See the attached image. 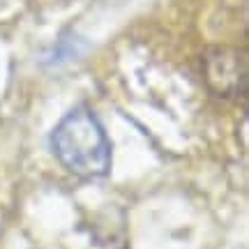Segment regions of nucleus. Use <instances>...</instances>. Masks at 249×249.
<instances>
[{"label":"nucleus","instance_id":"1","mask_svg":"<svg viewBox=\"0 0 249 249\" xmlns=\"http://www.w3.org/2000/svg\"><path fill=\"white\" fill-rule=\"evenodd\" d=\"M51 150L79 178H104L111 171V145L97 116L88 107L71 108L51 134Z\"/></svg>","mask_w":249,"mask_h":249},{"label":"nucleus","instance_id":"2","mask_svg":"<svg viewBox=\"0 0 249 249\" xmlns=\"http://www.w3.org/2000/svg\"><path fill=\"white\" fill-rule=\"evenodd\" d=\"M213 71H217V76H208V81L219 92L235 90L238 81H242L240 62L235 60V55H231V53H214L208 60V74H213Z\"/></svg>","mask_w":249,"mask_h":249}]
</instances>
